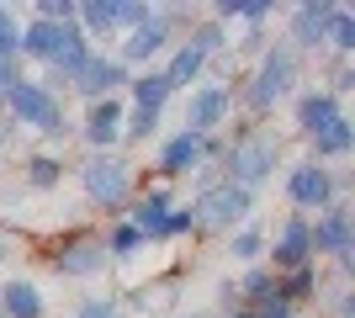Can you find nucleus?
Listing matches in <instances>:
<instances>
[{"label":"nucleus","instance_id":"cd10ccee","mask_svg":"<svg viewBox=\"0 0 355 318\" xmlns=\"http://www.w3.org/2000/svg\"><path fill=\"white\" fill-rule=\"evenodd\" d=\"M239 318H244V313H239Z\"/></svg>","mask_w":355,"mask_h":318},{"label":"nucleus","instance_id":"6ab92c4d","mask_svg":"<svg viewBox=\"0 0 355 318\" xmlns=\"http://www.w3.org/2000/svg\"><path fill=\"white\" fill-rule=\"evenodd\" d=\"M164 91H170L164 80H138V85H133V96H138V106H144L138 117H154V112H159V101H164Z\"/></svg>","mask_w":355,"mask_h":318},{"label":"nucleus","instance_id":"7ed1b4c3","mask_svg":"<svg viewBox=\"0 0 355 318\" xmlns=\"http://www.w3.org/2000/svg\"><path fill=\"white\" fill-rule=\"evenodd\" d=\"M244 207H250V197H244L239 186H218V191H207V197H202L196 218H202L207 228H228V223H234V218H239Z\"/></svg>","mask_w":355,"mask_h":318},{"label":"nucleus","instance_id":"a211bd4d","mask_svg":"<svg viewBox=\"0 0 355 318\" xmlns=\"http://www.w3.org/2000/svg\"><path fill=\"white\" fill-rule=\"evenodd\" d=\"M345 149H350V122L334 117L324 133H318V154H345Z\"/></svg>","mask_w":355,"mask_h":318},{"label":"nucleus","instance_id":"0eeeda50","mask_svg":"<svg viewBox=\"0 0 355 318\" xmlns=\"http://www.w3.org/2000/svg\"><path fill=\"white\" fill-rule=\"evenodd\" d=\"M302 207H318V202H329V175L318 165H302V170H292V186H286Z\"/></svg>","mask_w":355,"mask_h":318},{"label":"nucleus","instance_id":"f03ea898","mask_svg":"<svg viewBox=\"0 0 355 318\" xmlns=\"http://www.w3.org/2000/svg\"><path fill=\"white\" fill-rule=\"evenodd\" d=\"M11 106H16V117L32 122V127H59V106H53V96L37 91V85H11Z\"/></svg>","mask_w":355,"mask_h":318},{"label":"nucleus","instance_id":"412c9836","mask_svg":"<svg viewBox=\"0 0 355 318\" xmlns=\"http://www.w3.org/2000/svg\"><path fill=\"white\" fill-rule=\"evenodd\" d=\"M260 239H266V233H260V228H239V233H234V255L239 260H250V255H260Z\"/></svg>","mask_w":355,"mask_h":318},{"label":"nucleus","instance_id":"9b49d317","mask_svg":"<svg viewBox=\"0 0 355 318\" xmlns=\"http://www.w3.org/2000/svg\"><path fill=\"white\" fill-rule=\"evenodd\" d=\"M164 48V21L159 16H144V27L128 37V59H148V53H159Z\"/></svg>","mask_w":355,"mask_h":318},{"label":"nucleus","instance_id":"a878e982","mask_svg":"<svg viewBox=\"0 0 355 318\" xmlns=\"http://www.w3.org/2000/svg\"><path fill=\"white\" fill-rule=\"evenodd\" d=\"M53 175H59V165H53V159H37V165H32V181H53Z\"/></svg>","mask_w":355,"mask_h":318},{"label":"nucleus","instance_id":"f257e3e1","mask_svg":"<svg viewBox=\"0 0 355 318\" xmlns=\"http://www.w3.org/2000/svg\"><path fill=\"white\" fill-rule=\"evenodd\" d=\"M128 186H133V170H128V159H117V154H101V159L85 165V197L117 202V197H128Z\"/></svg>","mask_w":355,"mask_h":318},{"label":"nucleus","instance_id":"f8f14e48","mask_svg":"<svg viewBox=\"0 0 355 318\" xmlns=\"http://www.w3.org/2000/svg\"><path fill=\"white\" fill-rule=\"evenodd\" d=\"M6 313H11V318H37V313H43L37 287H32V281H11V287H6Z\"/></svg>","mask_w":355,"mask_h":318},{"label":"nucleus","instance_id":"6e6552de","mask_svg":"<svg viewBox=\"0 0 355 318\" xmlns=\"http://www.w3.org/2000/svg\"><path fill=\"white\" fill-rule=\"evenodd\" d=\"M297 117H302V127H313V133H324L329 122L340 117V106L329 101L324 91H308V96H302V101H297Z\"/></svg>","mask_w":355,"mask_h":318},{"label":"nucleus","instance_id":"1a4fd4ad","mask_svg":"<svg viewBox=\"0 0 355 318\" xmlns=\"http://www.w3.org/2000/svg\"><path fill=\"white\" fill-rule=\"evenodd\" d=\"M101 265H106V244H96V239H80L74 249H64V271H74V276H90Z\"/></svg>","mask_w":355,"mask_h":318},{"label":"nucleus","instance_id":"dca6fc26","mask_svg":"<svg viewBox=\"0 0 355 318\" xmlns=\"http://www.w3.org/2000/svg\"><path fill=\"white\" fill-rule=\"evenodd\" d=\"M324 21H334V11H329V6H302V11H297V32H302V37H308V43H313V37H324Z\"/></svg>","mask_w":355,"mask_h":318},{"label":"nucleus","instance_id":"393cba45","mask_svg":"<svg viewBox=\"0 0 355 318\" xmlns=\"http://www.w3.org/2000/svg\"><path fill=\"white\" fill-rule=\"evenodd\" d=\"M80 318H122V313L112 303H85V308H80Z\"/></svg>","mask_w":355,"mask_h":318},{"label":"nucleus","instance_id":"f3484780","mask_svg":"<svg viewBox=\"0 0 355 318\" xmlns=\"http://www.w3.org/2000/svg\"><path fill=\"white\" fill-rule=\"evenodd\" d=\"M80 85H85V91L117 85V64H106V59H85V69H80Z\"/></svg>","mask_w":355,"mask_h":318},{"label":"nucleus","instance_id":"20e7f679","mask_svg":"<svg viewBox=\"0 0 355 318\" xmlns=\"http://www.w3.org/2000/svg\"><path fill=\"white\" fill-rule=\"evenodd\" d=\"M270 165H276V143H270V138H254V143H244V149L234 154V175H239L244 186L266 181Z\"/></svg>","mask_w":355,"mask_h":318},{"label":"nucleus","instance_id":"b1692460","mask_svg":"<svg viewBox=\"0 0 355 318\" xmlns=\"http://www.w3.org/2000/svg\"><path fill=\"white\" fill-rule=\"evenodd\" d=\"M350 37H355V32H350V16H345V11H334V43H340V48H350Z\"/></svg>","mask_w":355,"mask_h":318},{"label":"nucleus","instance_id":"4468645a","mask_svg":"<svg viewBox=\"0 0 355 318\" xmlns=\"http://www.w3.org/2000/svg\"><path fill=\"white\" fill-rule=\"evenodd\" d=\"M308 228L302 223H286L282 228V244H276V260H282V265H297V260H308Z\"/></svg>","mask_w":355,"mask_h":318},{"label":"nucleus","instance_id":"ddd939ff","mask_svg":"<svg viewBox=\"0 0 355 318\" xmlns=\"http://www.w3.org/2000/svg\"><path fill=\"white\" fill-rule=\"evenodd\" d=\"M196 159H202V138L196 133H180L164 143V170H191Z\"/></svg>","mask_w":355,"mask_h":318},{"label":"nucleus","instance_id":"bb28decb","mask_svg":"<svg viewBox=\"0 0 355 318\" xmlns=\"http://www.w3.org/2000/svg\"><path fill=\"white\" fill-rule=\"evenodd\" d=\"M6 85H11V64L0 59V91H6Z\"/></svg>","mask_w":355,"mask_h":318},{"label":"nucleus","instance_id":"aec40b11","mask_svg":"<svg viewBox=\"0 0 355 318\" xmlns=\"http://www.w3.org/2000/svg\"><path fill=\"white\" fill-rule=\"evenodd\" d=\"M318 239H324L329 249H340V255H345V244H350V218H345V212H334V218L324 223V233H318Z\"/></svg>","mask_w":355,"mask_h":318},{"label":"nucleus","instance_id":"9d476101","mask_svg":"<svg viewBox=\"0 0 355 318\" xmlns=\"http://www.w3.org/2000/svg\"><path fill=\"white\" fill-rule=\"evenodd\" d=\"M117 133H122V106L117 101H96L90 106V138H96V143H112Z\"/></svg>","mask_w":355,"mask_h":318},{"label":"nucleus","instance_id":"423d86ee","mask_svg":"<svg viewBox=\"0 0 355 318\" xmlns=\"http://www.w3.org/2000/svg\"><path fill=\"white\" fill-rule=\"evenodd\" d=\"M191 127H218L223 117H228V91L223 85H202V91L191 96Z\"/></svg>","mask_w":355,"mask_h":318},{"label":"nucleus","instance_id":"5701e85b","mask_svg":"<svg viewBox=\"0 0 355 318\" xmlns=\"http://www.w3.org/2000/svg\"><path fill=\"white\" fill-rule=\"evenodd\" d=\"M112 249H117V255H128V249H138V228H133V223H122L117 233H112Z\"/></svg>","mask_w":355,"mask_h":318},{"label":"nucleus","instance_id":"2eb2a0df","mask_svg":"<svg viewBox=\"0 0 355 318\" xmlns=\"http://www.w3.org/2000/svg\"><path fill=\"white\" fill-rule=\"evenodd\" d=\"M196 69H202V43H196V48H180L175 64H170V75H164V85H186Z\"/></svg>","mask_w":355,"mask_h":318},{"label":"nucleus","instance_id":"4be33fe9","mask_svg":"<svg viewBox=\"0 0 355 318\" xmlns=\"http://www.w3.org/2000/svg\"><path fill=\"white\" fill-rule=\"evenodd\" d=\"M16 48H21V32L11 27V16L0 11V59H6V53H16Z\"/></svg>","mask_w":355,"mask_h":318},{"label":"nucleus","instance_id":"39448f33","mask_svg":"<svg viewBox=\"0 0 355 318\" xmlns=\"http://www.w3.org/2000/svg\"><path fill=\"white\" fill-rule=\"evenodd\" d=\"M286 80H292V59H286V53H270L266 69H260V80H254V91H250V101L254 106H270V96L286 91Z\"/></svg>","mask_w":355,"mask_h":318}]
</instances>
